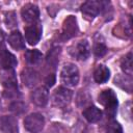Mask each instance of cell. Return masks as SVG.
<instances>
[{
	"instance_id": "6da1fadb",
	"label": "cell",
	"mask_w": 133,
	"mask_h": 133,
	"mask_svg": "<svg viewBox=\"0 0 133 133\" xmlns=\"http://www.w3.org/2000/svg\"><path fill=\"white\" fill-rule=\"evenodd\" d=\"M98 101L101 105L104 106L106 114L110 118H113L116 114L117 105H118V101H117V97L115 92L110 88L104 89L99 94Z\"/></svg>"
},
{
	"instance_id": "d4e9b609",
	"label": "cell",
	"mask_w": 133,
	"mask_h": 133,
	"mask_svg": "<svg viewBox=\"0 0 133 133\" xmlns=\"http://www.w3.org/2000/svg\"><path fill=\"white\" fill-rule=\"evenodd\" d=\"M5 24L8 28H14L17 26L18 21H17V18L14 11H8L5 14Z\"/></svg>"
},
{
	"instance_id": "ac0fdd59",
	"label": "cell",
	"mask_w": 133,
	"mask_h": 133,
	"mask_svg": "<svg viewBox=\"0 0 133 133\" xmlns=\"http://www.w3.org/2000/svg\"><path fill=\"white\" fill-rule=\"evenodd\" d=\"M25 59L28 64L30 65H37L43 60V54L36 49L33 50H27L25 52Z\"/></svg>"
},
{
	"instance_id": "ba28073f",
	"label": "cell",
	"mask_w": 133,
	"mask_h": 133,
	"mask_svg": "<svg viewBox=\"0 0 133 133\" xmlns=\"http://www.w3.org/2000/svg\"><path fill=\"white\" fill-rule=\"evenodd\" d=\"M42 26L39 24H31L25 27V38L29 45H36L42 37Z\"/></svg>"
},
{
	"instance_id": "3957f363",
	"label": "cell",
	"mask_w": 133,
	"mask_h": 133,
	"mask_svg": "<svg viewBox=\"0 0 133 133\" xmlns=\"http://www.w3.org/2000/svg\"><path fill=\"white\" fill-rule=\"evenodd\" d=\"M107 5H108V2L106 1L89 0V1L84 2L81 5V12L89 19H94L99 14H101L106 8Z\"/></svg>"
},
{
	"instance_id": "5bb4252c",
	"label": "cell",
	"mask_w": 133,
	"mask_h": 133,
	"mask_svg": "<svg viewBox=\"0 0 133 133\" xmlns=\"http://www.w3.org/2000/svg\"><path fill=\"white\" fill-rule=\"evenodd\" d=\"M0 127L4 133H16L18 131V122L11 116H3L0 121Z\"/></svg>"
},
{
	"instance_id": "d6986e66",
	"label": "cell",
	"mask_w": 133,
	"mask_h": 133,
	"mask_svg": "<svg viewBox=\"0 0 133 133\" xmlns=\"http://www.w3.org/2000/svg\"><path fill=\"white\" fill-rule=\"evenodd\" d=\"M121 68L125 75L131 77L133 73V66H132V52H129L121 61Z\"/></svg>"
},
{
	"instance_id": "2e32d148",
	"label": "cell",
	"mask_w": 133,
	"mask_h": 133,
	"mask_svg": "<svg viewBox=\"0 0 133 133\" xmlns=\"http://www.w3.org/2000/svg\"><path fill=\"white\" fill-rule=\"evenodd\" d=\"M110 77L109 69L104 64H99L94 71V79L97 83H105Z\"/></svg>"
},
{
	"instance_id": "ffe728a7",
	"label": "cell",
	"mask_w": 133,
	"mask_h": 133,
	"mask_svg": "<svg viewBox=\"0 0 133 133\" xmlns=\"http://www.w3.org/2000/svg\"><path fill=\"white\" fill-rule=\"evenodd\" d=\"M114 83L116 85H119L121 83H123L124 85L122 86V88L128 92H131L132 90V80H131V77L127 75H117V77H115L114 79Z\"/></svg>"
},
{
	"instance_id": "5b68a950",
	"label": "cell",
	"mask_w": 133,
	"mask_h": 133,
	"mask_svg": "<svg viewBox=\"0 0 133 133\" xmlns=\"http://www.w3.org/2000/svg\"><path fill=\"white\" fill-rule=\"evenodd\" d=\"M70 55L78 60H86L90 55L89 44L86 39H81L69 48Z\"/></svg>"
},
{
	"instance_id": "7402d4cb",
	"label": "cell",
	"mask_w": 133,
	"mask_h": 133,
	"mask_svg": "<svg viewBox=\"0 0 133 133\" xmlns=\"http://www.w3.org/2000/svg\"><path fill=\"white\" fill-rule=\"evenodd\" d=\"M92 52H94V55L97 57V58H100L102 56H104L107 52V47L106 45L103 43V42H97L95 43L94 45V49H92Z\"/></svg>"
},
{
	"instance_id": "7c38bea8",
	"label": "cell",
	"mask_w": 133,
	"mask_h": 133,
	"mask_svg": "<svg viewBox=\"0 0 133 133\" xmlns=\"http://www.w3.org/2000/svg\"><path fill=\"white\" fill-rule=\"evenodd\" d=\"M21 79L25 86L32 88L36 86V84L39 81V75L38 73L33 69H25L21 73Z\"/></svg>"
},
{
	"instance_id": "cb8c5ba5",
	"label": "cell",
	"mask_w": 133,
	"mask_h": 133,
	"mask_svg": "<svg viewBox=\"0 0 133 133\" xmlns=\"http://www.w3.org/2000/svg\"><path fill=\"white\" fill-rule=\"evenodd\" d=\"M106 133H123L122 126L119 125L118 122H116V121H114L113 118H111V119L109 121V123L107 124Z\"/></svg>"
},
{
	"instance_id": "9c48e42d",
	"label": "cell",
	"mask_w": 133,
	"mask_h": 133,
	"mask_svg": "<svg viewBox=\"0 0 133 133\" xmlns=\"http://www.w3.org/2000/svg\"><path fill=\"white\" fill-rule=\"evenodd\" d=\"M78 33V25H77V20L74 16H69L62 26V38L63 39H69L73 36H75Z\"/></svg>"
},
{
	"instance_id": "7a4b0ae2",
	"label": "cell",
	"mask_w": 133,
	"mask_h": 133,
	"mask_svg": "<svg viewBox=\"0 0 133 133\" xmlns=\"http://www.w3.org/2000/svg\"><path fill=\"white\" fill-rule=\"evenodd\" d=\"M60 80L65 86H69V87L76 86L79 82L78 68L71 62L64 63L60 72Z\"/></svg>"
},
{
	"instance_id": "603a6c76",
	"label": "cell",
	"mask_w": 133,
	"mask_h": 133,
	"mask_svg": "<svg viewBox=\"0 0 133 133\" xmlns=\"http://www.w3.org/2000/svg\"><path fill=\"white\" fill-rule=\"evenodd\" d=\"M9 110L15 114H22L26 110V104L21 101H15L9 105Z\"/></svg>"
},
{
	"instance_id": "484cf974",
	"label": "cell",
	"mask_w": 133,
	"mask_h": 133,
	"mask_svg": "<svg viewBox=\"0 0 133 133\" xmlns=\"http://www.w3.org/2000/svg\"><path fill=\"white\" fill-rule=\"evenodd\" d=\"M55 75L54 74H49L48 75V77L46 78V80H45V82H46V85L48 86V87H51V86H53V84L55 83Z\"/></svg>"
},
{
	"instance_id": "4fadbf2b",
	"label": "cell",
	"mask_w": 133,
	"mask_h": 133,
	"mask_svg": "<svg viewBox=\"0 0 133 133\" xmlns=\"http://www.w3.org/2000/svg\"><path fill=\"white\" fill-rule=\"evenodd\" d=\"M17 64L18 60L12 53L5 49L0 51V66L3 70H14V68L17 66Z\"/></svg>"
},
{
	"instance_id": "30bf717a",
	"label": "cell",
	"mask_w": 133,
	"mask_h": 133,
	"mask_svg": "<svg viewBox=\"0 0 133 133\" xmlns=\"http://www.w3.org/2000/svg\"><path fill=\"white\" fill-rule=\"evenodd\" d=\"M0 82L8 90L18 89L17 77L14 70H3V72L0 75Z\"/></svg>"
},
{
	"instance_id": "8992f818",
	"label": "cell",
	"mask_w": 133,
	"mask_h": 133,
	"mask_svg": "<svg viewBox=\"0 0 133 133\" xmlns=\"http://www.w3.org/2000/svg\"><path fill=\"white\" fill-rule=\"evenodd\" d=\"M44 126H45V118L38 112L30 113L24 119L25 129L31 133H37V132L42 131Z\"/></svg>"
},
{
	"instance_id": "277c9868",
	"label": "cell",
	"mask_w": 133,
	"mask_h": 133,
	"mask_svg": "<svg viewBox=\"0 0 133 133\" xmlns=\"http://www.w3.org/2000/svg\"><path fill=\"white\" fill-rule=\"evenodd\" d=\"M72 97H73L72 90H70L66 87L60 86V87H57L53 91V94L51 96V101L54 106L62 108L70 104Z\"/></svg>"
},
{
	"instance_id": "9a60e30c",
	"label": "cell",
	"mask_w": 133,
	"mask_h": 133,
	"mask_svg": "<svg viewBox=\"0 0 133 133\" xmlns=\"http://www.w3.org/2000/svg\"><path fill=\"white\" fill-rule=\"evenodd\" d=\"M8 44L10 45L11 48H14L15 50H18V51L25 49V41H24L21 32L18 30L12 31L8 35Z\"/></svg>"
},
{
	"instance_id": "4316f807",
	"label": "cell",
	"mask_w": 133,
	"mask_h": 133,
	"mask_svg": "<svg viewBox=\"0 0 133 133\" xmlns=\"http://www.w3.org/2000/svg\"><path fill=\"white\" fill-rule=\"evenodd\" d=\"M5 49V34L0 29V51Z\"/></svg>"
},
{
	"instance_id": "52a82bcc",
	"label": "cell",
	"mask_w": 133,
	"mask_h": 133,
	"mask_svg": "<svg viewBox=\"0 0 133 133\" xmlns=\"http://www.w3.org/2000/svg\"><path fill=\"white\" fill-rule=\"evenodd\" d=\"M21 16H22V19L26 23H28L30 25L35 24L38 21V18H39V9L35 4L27 3L22 7Z\"/></svg>"
},
{
	"instance_id": "e0dca14e",
	"label": "cell",
	"mask_w": 133,
	"mask_h": 133,
	"mask_svg": "<svg viewBox=\"0 0 133 133\" xmlns=\"http://www.w3.org/2000/svg\"><path fill=\"white\" fill-rule=\"evenodd\" d=\"M84 118L89 123H97L102 118V111L96 106H89L82 112Z\"/></svg>"
},
{
	"instance_id": "44dd1931",
	"label": "cell",
	"mask_w": 133,
	"mask_h": 133,
	"mask_svg": "<svg viewBox=\"0 0 133 133\" xmlns=\"http://www.w3.org/2000/svg\"><path fill=\"white\" fill-rule=\"evenodd\" d=\"M60 54V48L58 47H55L53 49H51L48 53V56H47V63L50 64L51 66L55 68L57 62H58V56Z\"/></svg>"
},
{
	"instance_id": "8fae6325",
	"label": "cell",
	"mask_w": 133,
	"mask_h": 133,
	"mask_svg": "<svg viewBox=\"0 0 133 133\" xmlns=\"http://www.w3.org/2000/svg\"><path fill=\"white\" fill-rule=\"evenodd\" d=\"M30 99H31L32 103L38 107L46 106L49 101V91H48L47 87L41 86V87L34 89L30 95Z\"/></svg>"
}]
</instances>
